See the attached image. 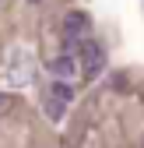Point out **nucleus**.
I'll return each instance as SVG.
<instances>
[{
  "mask_svg": "<svg viewBox=\"0 0 144 148\" xmlns=\"http://www.w3.org/2000/svg\"><path fill=\"white\" fill-rule=\"evenodd\" d=\"M77 60L84 64V71H88V74H98V71H102V64H105V49H102V42L84 35V39L77 42Z\"/></svg>",
  "mask_w": 144,
  "mask_h": 148,
  "instance_id": "nucleus-1",
  "label": "nucleus"
},
{
  "mask_svg": "<svg viewBox=\"0 0 144 148\" xmlns=\"http://www.w3.org/2000/svg\"><path fill=\"white\" fill-rule=\"evenodd\" d=\"M46 67H49V74H53V78L67 81V78H74V74H77V57H67V53H63V57H53Z\"/></svg>",
  "mask_w": 144,
  "mask_h": 148,
  "instance_id": "nucleus-2",
  "label": "nucleus"
},
{
  "mask_svg": "<svg viewBox=\"0 0 144 148\" xmlns=\"http://www.w3.org/2000/svg\"><path fill=\"white\" fill-rule=\"evenodd\" d=\"M84 28H88V14H84V11H70V14L63 18V32H67V39H77V42H81V39H84V35H81Z\"/></svg>",
  "mask_w": 144,
  "mask_h": 148,
  "instance_id": "nucleus-3",
  "label": "nucleus"
},
{
  "mask_svg": "<svg viewBox=\"0 0 144 148\" xmlns=\"http://www.w3.org/2000/svg\"><path fill=\"white\" fill-rule=\"evenodd\" d=\"M49 95H53V99H60V102H74V88H70V81L53 78V85H49Z\"/></svg>",
  "mask_w": 144,
  "mask_h": 148,
  "instance_id": "nucleus-4",
  "label": "nucleus"
},
{
  "mask_svg": "<svg viewBox=\"0 0 144 148\" xmlns=\"http://www.w3.org/2000/svg\"><path fill=\"white\" fill-rule=\"evenodd\" d=\"M63 109H67V102H60V99H46V116L49 120H63Z\"/></svg>",
  "mask_w": 144,
  "mask_h": 148,
  "instance_id": "nucleus-5",
  "label": "nucleus"
},
{
  "mask_svg": "<svg viewBox=\"0 0 144 148\" xmlns=\"http://www.w3.org/2000/svg\"><path fill=\"white\" fill-rule=\"evenodd\" d=\"M11 109H14V99H11V95H0V116L11 113Z\"/></svg>",
  "mask_w": 144,
  "mask_h": 148,
  "instance_id": "nucleus-6",
  "label": "nucleus"
},
{
  "mask_svg": "<svg viewBox=\"0 0 144 148\" xmlns=\"http://www.w3.org/2000/svg\"><path fill=\"white\" fill-rule=\"evenodd\" d=\"M113 85H116V92H127V78L123 74H113Z\"/></svg>",
  "mask_w": 144,
  "mask_h": 148,
  "instance_id": "nucleus-7",
  "label": "nucleus"
},
{
  "mask_svg": "<svg viewBox=\"0 0 144 148\" xmlns=\"http://www.w3.org/2000/svg\"><path fill=\"white\" fill-rule=\"evenodd\" d=\"M25 4H42V0H25Z\"/></svg>",
  "mask_w": 144,
  "mask_h": 148,
  "instance_id": "nucleus-8",
  "label": "nucleus"
}]
</instances>
